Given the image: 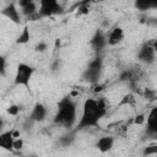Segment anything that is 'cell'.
Returning <instances> with one entry per match:
<instances>
[{"label":"cell","instance_id":"6da1fadb","mask_svg":"<svg viewBox=\"0 0 157 157\" xmlns=\"http://www.w3.org/2000/svg\"><path fill=\"white\" fill-rule=\"evenodd\" d=\"M109 103L108 101L102 98H87L82 105V114L76 125V130H83L87 128H97L99 125V120L108 113Z\"/></svg>","mask_w":157,"mask_h":157},{"label":"cell","instance_id":"7a4b0ae2","mask_svg":"<svg viewBox=\"0 0 157 157\" xmlns=\"http://www.w3.org/2000/svg\"><path fill=\"white\" fill-rule=\"evenodd\" d=\"M76 117H77L76 103L70 97L64 98L58 104V112L54 117V123L63 125L65 128H71L76 121Z\"/></svg>","mask_w":157,"mask_h":157},{"label":"cell","instance_id":"3957f363","mask_svg":"<svg viewBox=\"0 0 157 157\" xmlns=\"http://www.w3.org/2000/svg\"><path fill=\"white\" fill-rule=\"evenodd\" d=\"M34 72V67L26 64V63H20L17 65L16 69V74H15V78L13 82L17 86H23L26 88L29 87V82L32 78V75Z\"/></svg>","mask_w":157,"mask_h":157},{"label":"cell","instance_id":"277c9868","mask_svg":"<svg viewBox=\"0 0 157 157\" xmlns=\"http://www.w3.org/2000/svg\"><path fill=\"white\" fill-rule=\"evenodd\" d=\"M38 5H39L38 11L42 17H49V16L58 15L63 10L59 0H38Z\"/></svg>","mask_w":157,"mask_h":157},{"label":"cell","instance_id":"5b68a950","mask_svg":"<svg viewBox=\"0 0 157 157\" xmlns=\"http://www.w3.org/2000/svg\"><path fill=\"white\" fill-rule=\"evenodd\" d=\"M137 58H139V60H140L141 63L150 65V64H152V63L155 61L156 50H155L148 43H146V44H144V45L139 49V52H137Z\"/></svg>","mask_w":157,"mask_h":157},{"label":"cell","instance_id":"8992f818","mask_svg":"<svg viewBox=\"0 0 157 157\" xmlns=\"http://www.w3.org/2000/svg\"><path fill=\"white\" fill-rule=\"evenodd\" d=\"M1 13H2L6 18H9L11 22H13V23H20V22H21V13H20L18 7H17V5H16L15 2L7 4V5L2 9Z\"/></svg>","mask_w":157,"mask_h":157},{"label":"cell","instance_id":"52a82bcc","mask_svg":"<svg viewBox=\"0 0 157 157\" xmlns=\"http://www.w3.org/2000/svg\"><path fill=\"white\" fill-rule=\"evenodd\" d=\"M123 39H124V31H123L121 27H114V28L110 29L109 33L107 34L108 45H110V47L118 45L119 43H121Z\"/></svg>","mask_w":157,"mask_h":157},{"label":"cell","instance_id":"ba28073f","mask_svg":"<svg viewBox=\"0 0 157 157\" xmlns=\"http://www.w3.org/2000/svg\"><path fill=\"white\" fill-rule=\"evenodd\" d=\"M47 114H48L47 108L42 103H37V104H34V107H33V109H32V112L29 114V119L33 120V121L39 123V121L45 120Z\"/></svg>","mask_w":157,"mask_h":157},{"label":"cell","instance_id":"9c48e42d","mask_svg":"<svg viewBox=\"0 0 157 157\" xmlns=\"http://www.w3.org/2000/svg\"><path fill=\"white\" fill-rule=\"evenodd\" d=\"M13 141H15V136H13V130H9V131H1L0 134V147L7 151L13 150Z\"/></svg>","mask_w":157,"mask_h":157},{"label":"cell","instance_id":"30bf717a","mask_svg":"<svg viewBox=\"0 0 157 157\" xmlns=\"http://www.w3.org/2000/svg\"><path fill=\"white\" fill-rule=\"evenodd\" d=\"M146 129H147L148 134H151V135L157 134V105L150 110V113L146 118Z\"/></svg>","mask_w":157,"mask_h":157},{"label":"cell","instance_id":"8fae6325","mask_svg":"<svg viewBox=\"0 0 157 157\" xmlns=\"http://www.w3.org/2000/svg\"><path fill=\"white\" fill-rule=\"evenodd\" d=\"M91 45L93 49L96 50H102L105 45H108V40H107V34H104L103 31H97L94 33V36L91 39Z\"/></svg>","mask_w":157,"mask_h":157},{"label":"cell","instance_id":"7c38bea8","mask_svg":"<svg viewBox=\"0 0 157 157\" xmlns=\"http://www.w3.org/2000/svg\"><path fill=\"white\" fill-rule=\"evenodd\" d=\"M113 146H114V137L113 136H109V135H105V136L99 137L97 140V142H96V147L102 153H105V152L110 151L113 148Z\"/></svg>","mask_w":157,"mask_h":157},{"label":"cell","instance_id":"4fadbf2b","mask_svg":"<svg viewBox=\"0 0 157 157\" xmlns=\"http://www.w3.org/2000/svg\"><path fill=\"white\" fill-rule=\"evenodd\" d=\"M101 70L102 69H94V67H90L86 69V71L83 72V78L91 83H96L99 78V75H101Z\"/></svg>","mask_w":157,"mask_h":157},{"label":"cell","instance_id":"5bb4252c","mask_svg":"<svg viewBox=\"0 0 157 157\" xmlns=\"http://www.w3.org/2000/svg\"><path fill=\"white\" fill-rule=\"evenodd\" d=\"M136 104V97L132 92H128L121 97L118 103V107H134Z\"/></svg>","mask_w":157,"mask_h":157},{"label":"cell","instance_id":"9a60e30c","mask_svg":"<svg viewBox=\"0 0 157 157\" xmlns=\"http://www.w3.org/2000/svg\"><path fill=\"white\" fill-rule=\"evenodd\" d=\"M29 39H31L29 29H28L27 26H25L23 29L21 31V33L17 36V38H16V43H17V44H26V43L29 42Z\"/></svg>","mask_w":157,"mask_h":157},{"label":"cell","instance_id":"2e32d148","mask_svg":"<svg viewBox=\"0 0 157 157\" xmlns=\"http://www.w3.org/2000/svg\"><path fill=\"white\" fill-rule=\"evenodd\" d=\"M142 97L145 99H147L148 102H153L157 99V91L153 90V88H150V87H146L144 88L142 91Z\"/></svg>","mask_w":157,"mask_h":157},{"label":"cell","instance_id":"e0dca14e","mask_svg":"<svg viewBox=\"0 0 157 157\" xmlns=\"http://www.w3.org/2000/svg\"><path fill=\"white\" fill-rule=\"evenodd\" d=\"M21 12H22V15H25L26 17L29 16V15H33V13L38 12V5H37L36 1H34V2H32V4H29V5L25 6V7H22V9H21Z\"/></svg>","mask_w":157,"mask_h":157},{"label":"cell","instance_id":"ac0fdd59","mask_svg":"<svg viewBox=\"0 0 157 157\" xmlns=\"http://www.w3.org/2000/svg\"><path fill=\"white\" fill-rule=\"evenodd\" d=\"M135 7L139 10V11H147L151 7V4H150V0H135Z\"/></svg>","mask_w":157,"mask_h":157},{"label":"cell","instance_id":"d6986e66","mask_svg":"<svg viewBox=\"0 0 157 157\" xmlns=\"http://www.w3.org/2000/svg\"><path fill=\"white\" fill-rule=\"evenodd\" d=\"M142 155L144 156H155V155H157V144H151V145H147L146 147H144Z\"/></svg>","mask_w":157,"mask_h":157},{"label":"cell","instance_id":"ffe728a7","mask_svg":"<svg viewBox=\"0 0 157 157\" xmlns=\"http://www.w3.org/2000/svg\"><path fill=\"white\" fill-rule=\"evenodd\" d=\"M6 112H7L9 115L16 117V115L20 113V107H18L17 104H10V105L7 107V109H6Z\"/></svg>","mask_w":157,"mask_h":157},{"label":"cell","instance_id":"44dd1931","mask_svg":"<svg viewBox=\"0 0 157 157\" xmlns=\"http://www.w3.org/2000/svg\"><path fill=\"white\" fill-rule=\"evenodd\" d=\"M88 66H90V67H94V69H102V66H103V61H102L101 58H94L92 61H90Z\"/></svg>","mask_w":157,"mask_h":157},{"label":"cell","instance_id":"7402d4cb","mask_svg":"<svg viewBox=\"0 0 157 157\" xmlns=\"http://www.w3.org/2000/svg\"><path fill=\"white\" fill-rule=\"evenodd\" d=\"M145 121H146V115L144 113L136 114L135 118H134V124L135 125H142V124H145Z\"/></svg>","mask_w":157,"mask_h":157},{"label":"cell","instance_id":"603a6c76","mask_svg":"<svg viewBox=\"0 0 157 157\" xmlns=\"http://www.w3.org/2000/svg\"><path fill=\"white\" fill-rule=\"evenodd\" d=\"M47 49H48V44H47L45 42H39V43H37L36 47H34V50L38 52V53H44Z\"/></svg>","mask_w":157,"mask_h":157},{"label":"cell","instance_id":"cb8c5ba5","mask_svg":"<svg viewBox=\"0 0 157 157\" xmlns=\"http://www.w3.org/2000/svg\"><path fill=\"white\" fill-rule=\"evenodd\" d=\"M23 140L21 139V137H18V139H15V141H13V150H16V151H20V150H22L23 148Z\"/></svg>","mask_w":157,"mask_h":157},{"label":"cell","instance_id":"d4e9b609","mask_svg":"<svg viewBox=\"0 0 157 157\" xmlns=\"http://www.w3.org/2000/svg\"><path fill=\"white\" fill-rule=\"evenodd\" d=\"M32 2H34V0H17V5L21 9L25 7V6H27V5H29V4H32Z\"/></svg>","mask_w":157,"mask_h":157},{"label":"cell","instance_id":"484cf974","mask_svg":"<svg viewBox=\"0 0 157 157\" xmlns=\"http://www.w3.org/2000/svg\"><path fill=\"white\" fill-rule=\"evenodd\" d=\"M146 25H148V26H153V27H157V18H156V17H150V18H147Z\"/></svg>","mask_w":157,"mask_h":157},{"label":"cell","instance_id":"4316f807","mask_svg":"<svg viewBox=\"0 0 157 157\" xmlns=\"http://www.w3.org/2000/svg\"><path fill=\"white\" fill-rule=\"evenodd\" d=\"M6 67V64H5V58H1V75L5 76V69Z\"/></svg>","mask_w":157,"mask_h":157},{"label":"cell","instance_id":"83f0119b","mask_svg":"<svg viewBox=\"0 0 157 157\" xmlns=\"http://www.w3.org/2000/svg\"><path fill=\"white\" fill-rule=\"evenodd\" d=\"M150 4L152 9H157V0H150Z\"/></svg>","mask_w":157,"mask_h":157},{"label":"cell","instance_id":"f1b7e54d","mask_svg":"<svg viewBox=\"0 0 157 157\" xmlns=\"http://www.w3.org/2000/svg\"><path fill=\"white\" fill-rule=\"evenodd\" d=\"M92 2H99V1H103V0H91Z\"/></svg>","mask_w":157,"mask_h":157},{"label":"cell","instance_id":"f546056e","mask_svg":"<svg viewBox=\"0 0 157 157\" xmlns=\"http://www.w3.org/2000/svg\"><path fill=\"white\" fill-rule=\"evenodd\" d=\"M153 136H155V139H156V140H157V134H156V135H153Z\"/></svg>","mask_w":157,"mask_h":157},{"label":"cell","instance_id":"4dcf8cb0","mask_svg":"<svg viewBox=\"0 0 157 157\" xmlns=\"http://www.w3.org/2000/svg\"><path fill=\"white\" fill-rule=\"evenodd\" d=\"M10 2H13V0H10Z\"/></svg>","mask_w":157,"mask_h":157}]
</instances>
